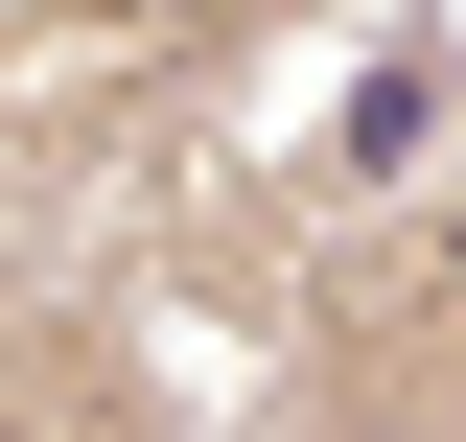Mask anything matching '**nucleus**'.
Wrapping results in <instances>:
<instances>
[{"mask_svg":"<svg viewBox=\"0 0 466 442\" xmlns=\"http://www.w3.org/2000/svg\"><path fill=\"white\" fill-rule=\"evenodd\" d=\"M466 140V0H327V116L303 140H233V164L280 186L303 233H350L373 186H420Z\"/></svg>","mask_w":466,"mask_h":442,"instance_id":"1","label":"nucleus"}]
</instances>
